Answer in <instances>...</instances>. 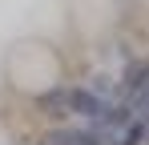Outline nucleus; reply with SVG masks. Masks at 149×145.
<instances>
[{
  "instance_id": "nucleus-1",
  "label": "nucleus",
  "mask_w": 149,
  "mask_h": 145,
  "mask_svg": "<svg viewBox=\"0 0 149 145\" xmlns=\"http://www.w3.org/2000/svg\"><path fill=\"white\" fill-rule=\"evenodd\" d=\"M4 77L16 93H28V97H40L61 85L65 77V61L61 52L49 45V40H36V36H24L8 48L4 56Z\"/></svg>"
}]
</instances>
